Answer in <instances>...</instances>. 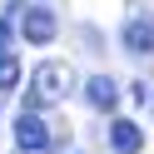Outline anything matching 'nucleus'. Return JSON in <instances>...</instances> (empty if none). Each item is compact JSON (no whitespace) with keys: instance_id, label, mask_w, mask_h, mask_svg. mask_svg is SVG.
I'll use <instances>...</instances> for the list:
<instances>
[{"instance_id":"nucleus-1","label":"nucleus","mask_w":154,"mask_h":154,"mask_svg":"<svg viewBox=\"0 0 154 154\" xmlns=\"http://www.w3.org/2000/svg\"><path fill=\"white\" fill-rule=\"evenodd\" d=\"M70 85H75L70 65H60V60L40 65V70L30 75V109H40V104H60L65 94H70Z\"/></svg>"},{"instance_id":"nucleus-4","label":"nucleus","mask_w":154,"mask_h":154,"mask_svg":"<svg viewBox=\"0 0 154 154\" xmlns=\"http://www.w3.org/2000/svg\"><path fill=\"white\" fill-rule=\"evenodd\" d=\"M109 144H114L119 154H139V149H144V129H139L134 119H114V124H109Z\"/></svg>"},{"instance_id":"nucleus-2","label":"nucleus","mask_w":154,"mask_h":154,"mask_svg":"<svg viewBox=\"0 0 154 154\" xmlns=\"http://www.w3.org/2000/svg\"><path fill=\"white\" fill-rule=\"evenodd\" d=\"M20 30H25V40H30V45H50L60 25H55V10H45V5H25Z\"/></svg>"},{"instance_id":"nucleus-8","label":"nucleus","mask_w":154,"mask_h":154,"mask_svg":"<svg viewBox=\"0 0 154 154\" xmlns=\"http://www.w3.org/2000/svg\"><path fill=\"white\" fill-rule=\"evenodd\" d=\"M10 45V20H0V50Z\"/></svg>"},{"instance_id":"nucleus-7","label":"nucleus","mask_w":154,"mask_h":154,"mask_svg":"<svg viewBox=\"0 0 154 154\" xmlns=\"http://www.w3.org/2000/svg\"><path fill=\"white\" fill-rule=\"evenodd\" d=\"M20 85V60L10 50H0V90H15Z\"/></svg>"},{"instance_id":"nucleus-6","label":"nucleus","mask_w":154,"mask_h":154,"mask_svg":"<svg viewBox=\"0 0 154 154\" xmlns=\"http://www.w3.org/2000/svg\"><path fill=\"white\" fill-rule=\"evenodd\" d=\"M85 100L94 104V109H114V100H119V90H114L109 75H94L90 85H85Z\"/></svg>"},{"instance_id":"nucleus-3","label":"nucleus","mask_w":154,"mask_h":154,"mask_svg":"<svg viewBox=\"0 0 154 154\" xmlns=\"http://www.w3.org/2000/svg\"><path fill=\"white\" fill-rule=\"evenodd\" d=\"M15 144H20L25 154L50 149V129H45V119H40V114H20V119H15Z\"/></svg>"},{"instance_id":"nucleus-5","label":"nucleus","mask_w":154,"mask_h":154,"mask_svg":"<svg viewBox=\"0 0 154 154\" xmlns=\"http://www.w3.org/2000/svg\"><path fill=\"white\" fill-rule=\"evenodd\" d=\"M124 50L129 55H154V25L149 20H129L124 25Z\"/></svg>"}]
</instances>
